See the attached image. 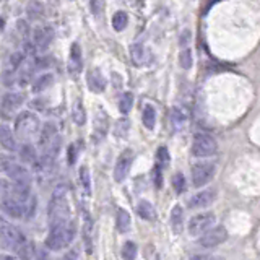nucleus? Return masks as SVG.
Returning <instances> with one entry per match:
<instances>
[{
	"label": "nucleus",
	"instance_id": "2f4dec72",
	"mask_svg": "<svg viewBox=\"0 0 260 260\" xmlns=\"http://www.w3.org/2000/svg\"><path fill=\"white\" fill-rule=\"evenodd\" d=\"M132 104H133V94L132 93H124L120 96V101H119V111L122 114H127L130 112V109H132Z\"/></svg>",
	"mask_w": 260,
	"mask_h": 260
},
{
	"label": "nucleus",
	"instance_id": "ddd939ff",
	"mask_svg": "<svg viewBox=\"0 0 260 260\" xmlns=\"http://www.w3.org/2000/svg\"><path fill=\"white\" fill-rule=\"evenodd\" d=\"M52 39H54V30L51 26H37L33 33V44L39 51L47 49Z\"/></svg>",
	"mask_w": 260,
	"mask_h": 260
},
{
	"label": "nucleus",
	"instance_id": "c756f323",
	"mask_svg": "<svg viewBox=\"0 0 260 260\" xmlns=\"http://www.w3.org/2000/svg\"><path fill=\"white\" fill-rule=\"evenodd\" d=\"M127 23H129V17H127V13H125V12H117L112 17V28H114L115 31L125 30Z\"/></svg>",
	"mask_w": 260,
	"mask_h": 260
},
{
	"label": "nucleus",
	"instance_id": "7ed1b4c3",
	"mask_svg": "<svg viewBox=\"0 0 260 260\" xmlns=\"http://www.w3.org/2000/svg\"><path fill=\"white\" fill-rule=\"evenodd\" d=\"M41 124L39 119L33 112H21L15 120V132L23 140L30 142L33 138H39L41 135Z\"/></svg>",
	"mask_w": 260,
	"mask_h": 260
},
{
	"label": "nucleus",
	"instance_id": "a211bd4d",
	"mask_svg": "<svg viewBox=\"0 0 260 260\" xmlns=\"http://www.w3.org/2000/svg\"><path fill=\"white\" fill-rule=\"evenodd\" d=\"M0 143H2V147L8 151L17 150V140H15V137H13V132L5 124L0 127Z\"/></svg>",
	"mask_w": 260,
	"mask_h": 260
},
{
	"label": "nucleus",
	"instance_id": "49530a36",
	"mask_svg": "<svg viewBox=\"0 0 260 260\" xmlns=\"http://www.w3.org/2000/svg\"><path fill=\"white\" fill-rule=\"evenodd\" d=\"M153 260H160V257H158V255H155V259H153Z\"/></svg>",
	"mask_w": 260,
	"mask_h": 260
},
{
	"label": "nucleus",
	"instance_id": "f3484780",
	"mask_svg": "<svg viewBox=\"0 0 260 260\" xmlns=\"http://www.w3.org/2000/svg\"><path fill=\"white\" fill-rule=\"evenodd\" d=\"M81 65H83V59H81V51L80 46L74 42L70 49V57H69V72L70 74H80Z\"/></svg>",
	"mask_w": 260,
	"mask_h": 260
},
{
	"label": "nucleus",
	"instance_id": "ea45409f",
	"mask_svg": "<svg viewBox=\"0 0 260 260\" xmlns=\"http://www.w3.org/2000/svg\"><path fill=\"white\" fill-rule=\"evenodd\" d=\"M155 186L158 187V189H161V186H163V176H161V167L160 166H155Z\"/></svg>",
	"mask_w": 260,
	"mask_h": 260
},
{
	"label": "nucleus",
	"instance_id": "79ce46f5",
	"mask_svg": "<svg viewBox=\"0 0 260 260\" xmlns=\"http://www.w3.org/2000/svg\"><path fill=\"white\" fill-rule=\"evenodd\" d=\"M36 260H49V257H47V252L44 249H39L36 252Z\"/></svg>",
	"mask_w": 260,
	"mask_h": 260
},
{
	"label": "nucleus",
	"instance_id": "cd10ccee",
	"mask_svg": "<svg viewBox=\"0 0 260 260\" xmlns=\"http://www.w3.org/2000/svg\"><path fill=\"white\" fill-rule=\"evenodd\" d=\"M26 12L31 20H39L42 17V12H44V5L41 2H30L26 7Z\"/></svg>",
	"mask_w": 260,
	"mask_h": 260
},
{
	"label": "nucleus",
	"instance_id": "1a4fd4ad",
	"mask_svg": "<svg viewBox=\"0 0 260 260\" xmlns=\"http://www.w3.org/2000/svg\"><path fill=\"white\" fill-rule=\"evenodd\" d=\"M226 239H228V231H226L224 226H215V228H211L210 231H206V233L202 236L199 242L202 247L211 249V247H216V245L223 244Z\"/></svg>",
	"mask_w": 260,
	"mask_h": 260
},
{
	"label": "nucleus",
	"instance_id": "9b49d317",
	"mask_svg": "<svg viewBox=\"0 0 260 260\" xmlns=\"http://www.w3.org/2000/svg\"><path fill=\"white\" fill-rule=\"evenodd\" d=\"M129 54H130V59H132V62L137 67H147V65H150L153 60L150 49H148L147 46L140 44V42H135V44L130 46Z\"/></svg>",
	"mask_w": 260,
	"mask_h": 260
},
{
	"label": "nucleus",
	"instance_id": "4468645a",
	"mask_svg": "<svg viewBox=\"0 0 260 260\" xmlns=\"http://www.w3.org/2000/svg\"><path fill=\"white\" fill-rule=\"evenodd\" d=\"M59 143V135H57V129L52 122H47L42 125L41 135H39V145L42 148V151L49 150L54 145Z\"/></svg>",
	"mask_w": 260,
	"mask_h": 260
},
{
	"label": "nucleus",
	"instance_id": "7c9ffc66",
	"mask_svg": "<svg viewBox=\"0 0 260 260\" xmlns=\"http://www.w3.org/2000/svg\"><path fill=\"white\" fill-rule=\"evenodd\" d=\"M137 254H138V247H137L135 242L129 241V242L124 244V247H122V257H124V260H135L137 259Z\"/></svg>",
	"mask_w": 260,
	"mask_h": 260
},
{
	"label": "nucleus",
	"instance_id": "37998d69",
	"mask_svg": "<svg viewBox=\"0 0 260 260\" xmlns=\"http://www.w3.org/2000/svg\"><path fill=\"white\" fill-rule=\"evenodd\" d=\"M190 260H215V257H211V255H206V254H199V255H194Z\"/></svg>",
	"mask_w": 260,
	"mask_h": 260
},
{
	"label": "nucleus",
	"instance_id": "f704fd0d",
	"mask_svg": "<svg viewBox=\"0 0 260 260\" xmlns=\"http://www.w3.org/2000/svg\"><path fill=\"white\" fill-rule=\"evenodd\" d=\"M172 187H174V190L177 192V194H182V192L187 189L186 179H184V176H182L181 172H177V174L172 176Z\"/></svg>",
	"mask_w": 260,
	"mask_h": 260
},
{
	"label": "nucleus",
	"instance_id": "2eb2a0df",
	"mask_svg": "<svg viewBox=\"0 0 260 260\" xmlns=\"http://www.w3.org/2000/svg\"><path fill=\"white\" fill-rule=\"evenodd\" d=\"M215 202V190H202L189 200L190 208H206Z\"/></svg>",
	"mask_w": 260,
	"mask_h": 260
},
{
	"label": "nucleus",
	"instance_id": "b1692460",
	"mask_svg": "<svg viewBox=\"0 0 260 260\" xmlns=\"http://www.w3.org/2000/svg\"><path fill=\"white\" fill-rule=\"evenodd\" d=\"M115 224H117V229L122 234L129 233L130 228H132V218H130V215L124 208H117V221H115Z\"/></svg>",
	"mask_w": 260,
	"mask_h": 260
},
{
	"label": "nucleus",
	"instance_id": "412c9836",
	"mask_svg": "<svg viewBox=\"0 0 260 260\" xmlns=\"http://www.w3.org/2000/svg\"><path fill=\"white\" fill-rule=\"evenodd\" d=\"M187 120H189V115L182 108H172L171 111V122H172V127L176 130H182L186 127Z\"/></svg>",
	"mask_w": 260,
	"mask_h": 260
},
{
	"label": "nucleus",
	"instance_id": "5701e85b",
	"mask_svg": "<svg viewBox=\"0 0 260 260\" xmlns=\"http://www.w3.org/2000/svg\"><path fill=\"white\" fill-rule=\"evenodd\" d=\"M137 213L140 218H143L145 221H155L156 220V211L153 208V205L150 202L142 200L140 204L137 205Z\"/></svg>",
	"mask_w": 260,
	"mask_h": 260
},
{
	"label": "nucleus",
	"instance_id": "aec40b11",
	"mask_svg": "<svg viewBox=\"0 0 260 260\" xmlns=\"http://www.w3.org/2000/svg\"><path fill=\"white\" fill-rule=\"evenodd\" d=\"M23 104V96L20 93H5L2 98L3 111H15Z\"/></svg>",
	"mask_w": 260,
	"mask_h": 260
},
{
	"label": "nucleus",
	"instance_id": "473e14b6",
	"mask_svg": "<svg viewBox=\"0 0 260 260\" xmlns=\"http://www.w3.org/2000/svg\"><path fill=\"white\" fill-rule=\"evenodd\" d=\"M74 120H75V124H78V125H83L86 122V112L80 99L76 101L74 106Z\"/></svg>",
	"mask_w": 260,
	"mask_h": 260
},
{
	"label": "nucleus",
	"instance_id": "39448f33",
	"mask_svg": "<svg viewBox=\"0 0 260 260\" xmlns=\"http://www.w3.org/2000/svg\"><path fill=\"white\" fill-rule=\"evenodd\" d=\"M218 150V143L208 133H197L192 143V153L197 158H208Z\"/></svg>",
	"mask_w": 260,
	"mask_h": 260
},
{
	"label": "nucleus",
	"instance_id": "bb28decb",
	"mask_svg": "<svg viewBox=\"0 0 260 260\" xmlns=\"http://www.w3.org/2000/svg\"><path fill=\"white\" fill-rule=\"evenodd\" d=\"M94 127H96V133H98L99 137L106 135V130H108V115H106V112H103V111H98V114H96Z\"/></svg>",
	"mask_w": 260,
	"mask_h": 260
},
{
	"label": "nucleus",
	"instance_id": "4c0bfd02",
	"mask_svg": "<svg viewBox=\"0 0 260 260\" xmlns=\"http://www.w3.org/2000/svg\"><path fill=\"white\" fill-rule=\"evenodd\" d=\"M167 163H169V153H167L166 148L163 147V148H160V150H158V166L165 167Z\"/></svg>",
	"mask_w": 260,
	"mask_h": 260
},
{
	"label": "nucleus",
	"instance_id": "58836bf2",
	"mask_svg": "<svg viewBox=\"0 0 260 260\" xmlns=\"http://www.w3.org/2000/svg\"><path fill=\"white\" fill-rule=\"evenodd\" d=\"M23 59H25V56H23L21 52H13V54L10 56V65H12V69H18V67L21 65Z\"/></svg>",
	"mask_w": 260,
	"mask_h": 260
},
{
	"label": "nucleus",
	"instance_id": "c9c22d12",
	"mask_svg": "<svg viewBox=\"0 0 260 260\" xmlns=\"http://www.w3.org/2000/svg\"><path fill=\"white\" fill-rule=\"evenodd\" d=\"M179 62H181V67L182 69H190L192 67V52H190V49H182V52H181V56H179Z\"/></svg>",
	"mask_w": 260,
	"mask_h": 260
},
{
	"label": "nucleus",
	"instance_id": "6ab92c4d",
	"mask_svg": "<svg viewBox=\"0 0 260 260\" xmlns=\"http://www.w3.org/2000/svg\"><path fill=\"white\" fill-rule=\"evenodd\" d=\"M171 228L176 234L182 233L184 228V210L181 205H174V208L171 210Z\"/></svg>",
	"mask_w": 260,
	"mask_h": 260
},
{
	"label": "nucleus",
	"instance_id": "c03bdc74",
	"mask_svg": "<svg viewBox=\"0 0 260 260\" xmlns=\"http://www.w3.org/2000/svg\"><path fill=\"white\" fill-rule=\"evenodd\" d=\"M76 259H78V255H76L75 250H70V252H69V254H65L60 260H76Z\"/></svg>",
	"mask_w": 260,
	"mask_h": 260
},
{
	"label": "nucleus",
	"instance_id": "f03ea898",
	"mask_svg": "<svg viewBox=\"0 0 260 260\" xmlns=\"http://www.w3.org/2000/svg\"><path fill=\"white\" fill-rule=\"evenodd\" d=\"M49 218L51 224L69 220V204H67V187L59 186L52 194L49 202Z\"/></svg>",
	"mask_w": 260,
	"mask_h": 260
},
{
	"label": "nucleus",
	"instance_id": "9d476101",
	"mask_svg": "<svg viewBox=\"0 0 260 260\" xmlns=\"http://www.w3.org/2000/svg\"><path fill=\"white\" fill-rule=\"evenodd\" d=\"M132 160H133V153L132 150H124L120 153V156L115 161V167H114V181L115 182H122L125 177H127L130 166H132Z\"/></svg>",
	"mask_w": 260,
	"mask_h": 260
},
{
	"label": "nucleus",
	"instance_id": "c85d7f7f",
	"mask_svg": "<svg viewBox=\"0 0 260 260\" xmlns=\"http://www.w3.org/2000/svg\"><path fill=\"white\" fill-rule=\"evenodd\" d=\"M36 252L37 250L35 249V245L31 242H26L17 254L21 260H36Z\"/></svg>",
	"mask_w": 260,
	"mask_h": 260
},
{
	"label": "nucleus",
	"instance_id": "e433bc0d",
	"mask_svg": "<svg viewBox=\"0 0 260 260\" xmlns=\"http://www.w3.org/2000/svg\"><path fill=\"white\" fill-rule=\"evenodd\" d=\"M91 231H93V220H90L86 216V223H85V244L88 252H91Z\"/></svg>",
	"mask_w": 260,
	"mask_h": 260
},
{
	"label": "nucleus",
	"instance_id": "a878e982",
	"mask_svg": "<svg viewBox=\"0 0 260 260\" xmlns=\"http://www.w3.org/2000/svg\"><path fill=\"white\" fill-rule=\"evenodd\" d=\"M78 179H80V186H81V189H83L85 195H90L91 194V176H90V171L86 166L80 167Z\"/></svg>",
	"mask_w": 260,
	"mask_h": 260
},
{
	"label": "nucleus",
	"instance_id": "f8f14e48",
	"mask_svg": "<svg viewBox=\"0 0 260 260\" xmlns=\"http://www.w3.org/2000/svg\"><path fill=\"white\" fill-rule=\"evenodd\" d=\"M2 206H3V211H5L7 215L13 216V218H20V216L25 215L28 210V204H21V202L13 199L7 192H2Z\"/></svg>",
	"mask_w": 260,
	"mask_h": 260
},
{
	"label": "nucleus",
	"instance_id": "4be33fe9",
	"mask_svg": "<svg viewBox=\"0 0 260 260\" xmlns=\"http://www.w3.org/2000/svg\"><path fill=\"white\" fill-rule=\"evenodd\" d=\"M37 158L39 156H37L35 147L31 143H25L20 148V160L23 163H26V165H37Z\"/></svg>",
	"mask_w": 260,
	"mask_h": 260
},
{
	"label": "nucleus",
	"instance_id": "0eeeda50",
	"mask_svg": "<svg viewBox=\"0 0 260 260\" xmlns=\"http://www.w3.org/2000/svg\"><path fill=\"white\" fill-rule=\"evenodd\" d=\"M215 224V215L211 211H204L195 216H192L189 221V233L192 236H204L206 231L211 229V226Z\"/></svg>",
	"mask_w": 260,
	"mask_h": 260
},
{
	"label": "nucleus",
	"instance_id": "f257e3e1",
	"mask_svg": "<svg viewBox=\"0 0 260 260\" xmlns=\"http://www.w3.org/2000/svg\"><path fill=\"white\" fill-rule=\"evenodd\" d=\"M74 233H75V229H74V224L70 223V220L51 224V231L46 239V245L51 250L64 249L65 245H69L70 241L74 239Z\"/></svg>",
	"mask_w": 260,
	"mask_h": 260
},
{
	"label": "nucleus",
	"instance_id": "dca6fc26",
	"mask_svg": "<svg viewBox=\"0 0 260 260\" xmlns=\"http://www.w3.org/2000/svg\"><path fill=\"white\" fill-rule=\"evenodd\" d=\"M86 83H88V88L93 93H103L106 88V80L98 69H91L86 74Z\"/></svg>",
	"mask_w": 260,
	"mask_h": 260
},
{
	"label": "nucleus",
	"instance_id": "20e7f679",
	"mask_svg": "<svg viewBox=\"0 0 260 260\" xmlns=\"http://www.w3.org/2000/svg\"><path fill=\"white\" fill-rule=\"evenodd\" d=\"M0 241H2L3 249L17 250V252L28 242L25 236L21 234V231L5 220L0 221Z\"/></svg>",
	"mask_w": 260,
	"mask_h": 260
},
{
	"label": "nucleus",
	"instance_id": "6e6552de",
	"mask_svg": "<svg viewBox=\"0 0 260 260\" xmlns=\"http://www.w3.org/2000/svg\"><path fill=\"white\" fill-rule=\"evenodd\" d=\"M215 165L213 163H199L192 167V182L195 187H204L205 184L213 179Z\"/></svg>",
	"mask_w": 260,
	"mask_h": 260
},
{
	"label": "nucleus",
	"instance_id": "72a5a7b5",
	"mask_svg": "<svg viewBox=\"0 0 260 260\" xmlns=\"http://www.w3.org/2000/svg\"><path fill=\"white\" fill-rule=\"evenodd\" d=\"M51 83H52V75H42L36 80V83L33 85V91H35V93H39V91L46 90Z\"/></svg>",
	"mask_w": 260,
	"mask_h": 260
},
{
	"label": "nucleus",
	"instance_id": "a19ab883",
	"mask_svg": "<svg viewBox=\"0 0 260 260\" xmlns=\"http://www.w3.org/2000/svg\"><path fill=\"white\" fill-rule=\"evenodd\" d=\"M18 30H20V33L23 36H26L28 31H30L28 30V23L26 21H18Z\"/></svg>",
	"mask_w": 260,
	"mask_h": 260
},
{
	"label": "nucleus",
	"instance_id": "393cba45",
	"mask_svg": "<svg viewBox=\"0 0 260 260\" xmlns=\"http://www.w3.org/2000/svg\"><path fill=\"white\" fill-rule=\"evenodd\" d=\"M142 120H143V125H145L148 130H153V129H155V124H156V111H155V108H153L151 104H147L145 108H143Z\"/></svg>",
	"mask_w": 260,
	"mask_h": 260
},
{
	"label": "nucleus",
	"instance_id": "423d86ee",
	"mask_svg": "<svg viewBox=\"0 0 260 260\" xmlns=\"http://www.w3.org/2000/svg\"><path fill=\"white\" fill-rule=\"evenodd\" d=\"M2 171L18 184H31V174L25 166L17 165L12 158H2Z\"/></svg>",
	"mask_w": 260,
	"mask_h": 260
},
{
	"label": "nucleus",
	"instance_id": "a18cd8bd",
	"mask_svg": "<svg viewBox=\"0 0 260 260\" xmlns=\"http://www.w3.org/2000/svg\"><path fill=\"white\" fill-rule=\"evenodd\" d=\"M0 260H15V259H13V257H8V255H2V259H0Z\"/></svg>",
	"mask_w": 260,
	"mask_h": 260
}]
</instances>
